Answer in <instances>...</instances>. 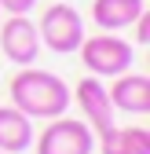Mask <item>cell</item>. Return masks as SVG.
<instances>
[{
	"label": "cell",
	"instance_id": "4",
	"mask_svg": "<svg viewBox=\"0 0 150 154\" xmlns=\"http://www.w3.org/2000/svg\"><path fill=\"white\" fill-rule=\"evenodd\" d=\"M92 128L77 118H51V125L37 140V154H92Z\"/></svg>",
	"mask_w": 150,
	"mask_h": 154
},
{
	"label": "cell",
	"instance_id": "11",
	"mask_svg": "<svg viewBox=\"0 0 150 154\" xmlns=\"http://www.w3.org/2000/svg\"><path fill=\"white\" fill-rule=\"evenodd\" d=\"M33 4H37V0H0V11H8V15H29Z\"/></svg>",
	"mask_w": 150,
	"mask_h": 154
},
{
	"label": "cell",
	"instance_id": "13",
	"mask_svg": "<svg viewBox=\"0 0 150 154\" xmlns=\"http://www.w3.org/2000/svg\"><path fill=\"white\" fill-rule=\"evenodd\" d=\"M0 154H4V150H0Z\"/></svg>",
	"mask_w": 150,
	"mask_h": 154
},
{
	"label": "cell",
	"instance_id": "10",
	"mask_svg": "<svg viewBox=\"0 0 150 154\" xmlns=\"http://www.w3.org/2000/svg\"><path fill=\"white\" fill-rule=\"evenodd\" d=\"M99 150L103 154H150V132L132 125V128H117L110 125L99 132Z\"/></svg>",
	"mask_w": 150,
	"mask_h": 154
},
{
	"label": "cell",
	"instance_id": "12",
	"mask_svg": "<svg viewBox=\"0 0 150 154\" xmlns=\"http://www.w3.org/2000/svg\"><path fill=\"white\" fill-rule=\"evenodd\" d=\"M132 26H136V41H139V44H146V41H150V15L143 11V15L136 18Z\"/></svg>",
	"mask_w": 150,
	"mask_h": 154
},
{
	"label": "cell",
	"instance_id": "8",
	"mask_svg": "<svg viewBox=\"0 0 150 154\" xmlns=\"http://www.w3.org/2000/svg\"><path fill=\"white\" fill-rule=\"evenodd\" d=\"M143 11H146L143 0H95L92 4V22L106 33H117V29H128Z\"/></svg>",
	"mask_w": 150,
	"mask_h": 154
},
{
	"label": "cell",
	"instance_id": "5",
	"mask_svg": "<svg viewBox=\"0 0 150 154\" xmlns=\"http://www.w3.org/2000/svg\"><path fill=\"white\" fill-rule=\"evenodd\" d=\"M0 51L4 59L15 66H33L37 55H40V33H37V22L26 15H11L0 26Z\"/></svg>",
	"mask_w": 150,
	"mask_h": 154
},
{
	"label": "cell",
	"instance_id": "3",
	"mask_svg": "<svg viewBox=\"0 0 150 154\" xmlns=\"http://www.w3.org/2000/svg\"><path fill=\"white\" fill-rule=\"evenodd\" d=\"M37 33H40V48H51L55 55H73L84 41V18L73 4H51L37 22Z\"/></svg>",
	"mask_w": 150,
	"mask_h": 154
},
{
	"label": "cell",
	"instance_id": "1",
	"mask_svg": "<svg viewBox=\"0 0 150 154\" xmlns=\"http://www.w3.org/2000/svg\"><path fill=\"white\" fill-rule=\"evenodd\" d=\"M11 106L22 110L26 118H59L70 106V88L62 77H55L51 70H37V66H22L11 77Z\"/></svg>",
	"mask_w": 150,
	"mask_h": 154
},
{
	"label": "cell",
	"instance_id": "7",
	"mask_svg": "<svg viewBox=\"0 0 150 154\" xmlns=\"http://www.w3.org/2000/svg\"><path fill=\"white\" fill-rule=\"evenodd\" d=\"M110 92V103L114 110H124V114H146L150 110V77L143 73H117L114 85L106 88Z\"/></svg>",
	"mask_w": 150,
	"mask_h": 154
},
{
	"label": "cell",
	"instance_id": "6",
	"mask_svg": "<svg viewBox=\"0 0 150 154\" xmlns=\"http://www.w3.org/2000/svg\"><path fill=\"white\" fill-rule=\"evenodd\" d=\"M70 99H77L81 114H84V125L92 132H106L110 125H114V103H110V92L106 85L99 81V77H84V81L70 92Z\"/></svg>",
	"mask_w": 150,
	"mask_h": 154
},
{
	"label": "cell",
	"instance_id": "2",
	"mask_svg": "<svg viewBox=\"0 0 150 154\" xmlns=\"http://www.w3.org/2000/svg\"><path fill=\"white\" fill-rule=\"evenodd\" d=\"M77 51H81V63L92 70V77H117L136 59V48L124 37H114V33H95V37L84 33Z\"/></svg>",
	"mask_w": 150,
	"mask_h": 154
},
{
	"label": "cell",
	"instance_id": "9",
	"mask_svg": "<svg viewBox=\"0 0 150 154\" xmlns=\"http://www.w3.org/2000/svg\"><path fill=\"white\" fill-rule=\"evenodd\" d=\"M33 143V118H26L15 106H0V150L4 154H22Z\"/></svg>",
	"mask_w": 150,
	"mask_h": 154
}]
</instances>
